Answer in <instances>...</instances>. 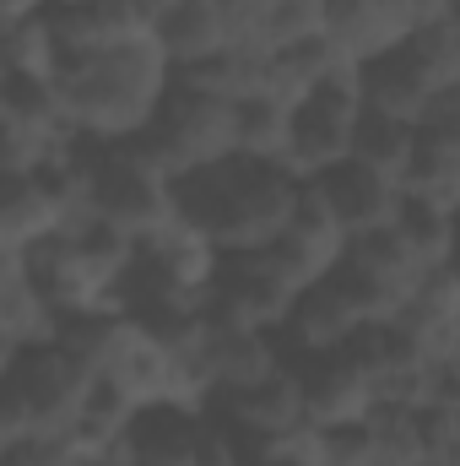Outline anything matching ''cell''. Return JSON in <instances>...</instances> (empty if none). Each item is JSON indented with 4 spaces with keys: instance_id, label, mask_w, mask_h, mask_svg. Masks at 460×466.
Instances as JSON below:
<instances>
[{
    "instance_id": "cell-4",
    "label": "cell",
    "mask_w": 460,
    "mask_h": 466,
    "mask_svg": "<svg viewBox=\"0 0 460 466\" xmlns=\"http://www.w3.org/2000/svg\"><path fill=\"white\" fill-rule=\"evenodd\" d=\"M152 168H163L168 179H185L195 168H212L233 157V98H217L206 87H190L174 76V87L163 93L152 125L130 141Z\"/></svg>"
},
{
    "instance_id": "cell-9",
    "label": "cell",
    "mask_w": 460,
    "mask_h": 466,
    "mask_svg": "<svg viewBox=\"0 0 460 466\" xmlns=\"http://www.w3.org/2000/svg\"><path fill=\"white\" fill-rule=\"evenodd\" d=\"M298 385H304V418L309 429H352L379 412V374L357 348L320 352V358H293Z\"/></svg>"
},
{
    "instance_id": "cell-20",
    "label": "cell",
    "mask_w": 460,
    "mask_h": 466,
    "mask_svg": "<svg viewBox=\"0 0 460 466\" xmlns=\"http://www.w3.org/2000/svg\"><path fill=\"white\" fill-rule=\"evenodd\" d=\"M401 196L434 201L445 212L460 207V125H417L412 163L401 174Z\"/></svg>"
},
{
    "instance_id": "cell-14",
    "label": "cell",
    "mask_w": 460,
    "mask_h": 466,
    "mask_svg": "<svg viewBox=\"0 0 460 466\" xmlns=\"http://www.w3.org/2000/svg\"><path fill=\"white\" fill-rule=\"evenodd\" d=\"M346 228L325 212V201L304 185V201H298V212L287 218V228L282 238L271 244V255L282 260V271L293 277V288L304 293V288H315V282H325V277H336L346 260Z\"/></svg>"
},
{
    "instance_id": "cell-17",
    "label": "cell",
    "mask_w": 460,
    "mask_h": 466,
    "mask_svg": "<svg viewBox=\"0 0 460 466\" xmlns=\"http://www.w3.org/2000/svg\"><path fill=\"white\" fill-rule=\"evenodd\" d=\"M55 331H60V315L44 299V288L33 282L27 255L0 249V337L16 352H27V348L55 342Z\"/></svg>"
},
{
    "instance_id": "cell-24",
    "label": "cell",
    "mask_w": 460,
    "mask_h": 466,
    "mask_svg": "<svg viewBox=\"0 0 460 466\" xmlns=\"http://www.w3.org/2000/svg\"><path fill=\"white\" fill-rule=\"evenodd\" d=\"M309 38H325V0H271V11L260 22V44L293 49Z\"/></svg>"
},
{
    "instance_id": "cell-5",
    "label": "cell",
    "mask_w": 460,
    "mask_h": 466,
    "mask_svg": "<svg viewBox=\"0 0 460 466\" xmlns=\"http://www.w3.org/2000/svg\"><path fill=\"white\" fill-rule=\"evenodd\" d=\"M87 385L93 374L55 342L16 352L0 385V423L11 429V440H65L82 412Z\"/></svg>"
},
{
    "instance_id": "cell-3",
    "label": "cell",
    "mask_w": 460,
    "mask_h": 466,
    "mask_svg": "<svg viewBox=\"0 0 460 466\" xmlns=\"http://www.w3.org/2000/svg\"><path fill=\"white\" fill-rule=\"evenodd\" d=\"M130 260H135V244L119 238V233L87 228L60 233L49 244H38L27 255V271L33 282L44 288V299L55 304V315H98V309H125V277H130Z\"/></svg>"
},
{
    "instance_id": "cell-21",
    "label": "cell",
    "mask_w": 460,
    "mask_h": 466,
    "mask_svg": "<svg viewBox=\"0 0 460 466\" xmlns=\"http://www.w3.org/2000/svg\"><path fill=\"white\" fill-rule=\"evenodd\" d=\"M287 130H293V109H287L282 98H265V93H244V98H233V157L282 163V152H287Z\"/></svg>"
},
{
    "instance_id": "cell-22",
    "label": "cell",
    "mask_w": 460,
    "mask_h": 466,
    "mask_svg": "<svg viewBox=\"0 0 460 466\" xmlns=\"http://www.w3.org/2000/svg\"><path fill=\"white\" fill-rule=\"evenodd\" d=\"M412 141H417V125L363 109V115H357V130H352V157L401 185V174H406V163H412Z\"/></svg>"
},
{
    "instance_id": "cell-25",
    "label": "cell",
    "mask_w": 460,
    "mask_h": 466,
    "mask_svg": "<svg viewBox=\"0 0 460 466\" xmlns=\"http://www.w3.org/2000/svg\"><path fill=\"white\" fill-rule=\"evenodd\" d=\"M5 466H87L65 440H16Z\"/></svg>"
},
{
    "instance_id": "cell-29",
    "label": "cell",
    "mask_w": 460,
    "mask_h": 466,
    "mask_svg": "<svg viewBox=\"0 0 460 466\" xmlns=\"http://www.w3.org/2000/svg\"><path fill=\"white\" fill-rule=\"evenodd\" d=\"M11 445H16V440H11V429L0 423V466H5V456H11Z\"/></svg>"
},
{
    "instance_id": "cell-31",
    "label": "cell",
    "mask_w": 460,
    "mask_h": 466,
    "mask_svg": "<svg viewBox=\"0 0 460 466\" xmlns=\"http://www.w3.org/2000/svg\"><path fill=\"white\" fill-rule=\"evenodd\" d=\"M0 82H5V49H0Z\"/></svg>"
},
{
    "instance_id": "cell-16",
    "label": "cell",
    "mask_w": 460,
    "mask_h": 466,
    "mask_svg": "<svg viewBox=\"0 0 460 466\" xmlns=\"http://www.w3.org/2000/svg\"><path fill=\"white\" fill-rule=\"evenodd\" d=\"M287 352L276 342V331H249V326H223L206 315V337H201V369H206V385H212V401L244 390L255 380H265L271 369H282Z\"/></svg>"
},
{
    "instance_id": "cell-13",
    "label": "cell",
    "mask_w": 460,
    "mask_h": 466,
    "mask_svg": "<svg viewBox=\"0 0 460 466\" xmlns=\"http://www.w3.org/2000/svg\"><path fill=\"white\" fill-rule=\"evenodd\" d=\"M363 326H368V320H363L357 299L346 293V282H342V277H325V282H315V288H304V293L293 299V309H287V320H282L276 342H282L287 363H293V358L342 352Z\"/></svg>"
},
{
    "instance_id": "cell-2",
    "label": "cell",
    "mask_w": 460,
    "mask_h": 466,
    "mask_svg": "<svg viewBox=\"0 0 460 466\" xmlns=\"http://www.w3.org/2000/svg\"><path fill=\"white\" fill-rule=\"evenodd\" d=\"M304 201V179H293L282 163L223 157L212 168H195L174 179V212L206 233L223 255L271 249L287 218Z\"/></svg>"
},
{
    "instance_id": "cell-28",
    "label": "cell",
    "mask_w": 460,
    "mask_h": 466,
    "mask_svg": "<svg viewBox=\"0 0 460 466\" xmlns=\"http://www.w3.org/2000/svg\"><path fill=\"white\" fill-rule=\"evenodd\" d=\"M11 363H16V348L0 337V385H5V374H11Z\"/></svg>"
},
{
    "instance_id": "cell-26",
    "label": "cell",
    "mask_w": 460,
    "mask_h": 466,
    "mask_svg": "<svg viewBox=\"0 0 460 466\" xmlns=\"http://www.w3.org/2000/svg\"><path fill=\"white\" fill-rule=\"evenodd\" d=\"M217 5H223V16H228L238 44H260V22H265L271 0H217Z\"/></svg>"
},
{
    "instance_id": "cell-32",
    "label": "cell",
    "mask_w": 460,
    "mask_h": 466,
    "mask_svg": "<svg viewBox=\"0 0 460 466\" xmlns=\"http://www.w3.org/2000/svg\"><path fill=\"white\" fill-rule=\"evenodd\" d=\"M49 5H76V0H49Z\"/></svg>"
},
{
    "instance_id": "cell-30",
    "label": "cell",
    "mask_w": 460,
    "mask_h": 466,
    "mask_svg": "<svg viewBox=\"0 0 460 466\" xmlns=\"http://www.w3.org/2000/svg\"><path fill=\"white\" fill-rule=\"evenodd\" d=\"M434 5H439V11H455V0H434Z\"/></svg>"
},
{
    "instance_id": "cell-6",
    "label": "cell",
    "mask_w": 460,
    "mask_h": 466,
    "mask_svg": "<svg viewBox=\"0 0 460 466\" xmlns=\"http://www.w3.org/2000/svg\"><path fill=\"white\" fill-rule=\"evenodd\" d=\"M87 218L98 228L141 244L174 218V179L152 168L130 141L125 147H87Z\"/></svg>"
},
{
    "instance_id": "cell-11",
    "label": "cell",
    "mask_w": 460,
    "mask_h": 466,
    "mask_svg": "<svg viewBox=\"0 0 460 466\" xmlns=\"http://www.w3.org/2000/svg\"><path fill=\"white\" fill-rule=\"evenodd\" d=\"M434 16L455 11H439L434 0H325V38L346 66H368L395 44H406Z\"/></svg>"
},
{
    "instance_id": "cell-8",
    "label": "cell",
    "mask_w": 460,
    "mask_h": 466,
    "mask_svg": "<svg viewBox=\"0 0 460 466\" xmlns=\"http://www.w3.org/2000/svg\"><path fill=\"white\" fill-rule=\"evenodd\" d=\"M298 288L282 271V260L271 249H244V255H223L206 315L223 326H249V331H282L287 309H293Z\"/></svg>"
},
{
    "instance_id": "cell-10",
    "label": "cell",
    "mask_w": 460,
    "mask_h": 466,
    "mask_svg": "<svg viewBox=\"0 0 460 466\" xmlns=\"http://www.w3.org/2000/svg\"><path fill=\"white\" fill-rule=\"evenodd\" d=\"M87 223H93L87 201L60 190L44 168L38 174H0V249L33 255L38 244L87 228Z\"/></svg>"
},
{
    "instance_id": "cell-18",
    "label": "cell",
    "mask_w": 460,
    "mask_h": 466,
    "mask_svg": "<svg viewBox=\"0 0 460 466\" xmlns=\"http://www.w3.org/2000/svg\"><path fill=\"white\" fill-rule=\"evenodd\" d=\"M49 33L60 44V60L71 55H98V49H115L130 38H146L152 27L135 22L119 0H76V5H49Z\"/></svg>"
},
{
    "instance_id": "cell-7",
    "label": "cell",
    "mask_w": 460,
    "mask_h": 466,
    "mask_svg": "<svg viewBox=\"0 0 460 466\" xmlns=\"http://www.w3.org/2000/svg\"><path fill=\"white\" fill-rule=\"evenodd\" d=\"M363 115V98H357V71L320 82L298 109H293V130H287V152H282V168L293 179H320L325 168H336L352 157V130Z\"/></svg>"
},
{
    "instance_id": "cell-19",
    "label": "cell",
    "mask_w": 460,
    "mask_h": 466,
    "mask_svg": "<svg viewBox=\"0 0 460 466\" xmlns=\"http://www.w3.org/2000/svg\"><path fill=\"white\" fill-rule=\"evenodd\" d=\"M152 38L163 44V55H168V66H174V71H190V66H201V60H212V55H223L228 44H238L217 0H174V5L157 16Z\"/></svg>"
},
{
    "instance_id": "cell-15",
    "label": "cell",
    "mask_w": 460,
    "mask_h": 466,
    "mask_svg": "<svg viewBox=\"0 0 460 466\" xmlns=\"http://www.w3.org/2000/svg\"><path fill=\"white\" fill-rule=\"evenodd\" d=\"M309 190L325 201V212L346 228V238L390 228L395 212H401V185L385 179V174H374V168L357 163V157H346V163H336V168H325L320 179H309Z\"/></svg>"
},
{
    "instance_id": "cell-12",
    "label": "cell",
    "mask_w": 460,
    "mask_h": 466,
    "mask_svg": "<svg viewBox=\"0 0 460 466\" xmlns=\"http://www.w3.org/2000/svg\"><path fill=\"white\" fill-rule=\"evenodd\" d=\"M212 412H217V423L233 434L238 456L255 451V445L287 440V434H298V429L309 423V418H304V385H298V369H293V363L271 369L265 380H255V385H244V390L217 396Z\"/></svg>"
},
{
    "instance_id": "cell-23",
    "label": "cell",
    "mask_w": 460,
    "mask_h": 466,
    "mask_svg": "<svg viewBox=\"0 0 460 466\" xmlns=\"http://www.w3.org/2000/svg\"><path fill=\"white\" fill-rule=\"evenodd\" d=\"M390 228L401 233L428 266H445V260H455V212H445V207H434V201H417V196H401V212H395V223Z\"/></svg>"
},
{
    "instance_id": "cell-1",
    "label": "cell",
    "mask_w": 460,
    "mask_h": 466,
    "mask_svg": "<svg viewBox=\"0 0 460 466\" xmlns=\"http://www.w3.org/2000/svg\"><path fill=\"white\" fill-rule=\"evenodd\" d=\"M168 87H174V66L152 33L115 44V49H98V55H71L55 71L60 115L71 125V136L87 147L135 141L152 125Z\"/></svg>"
},
{
    "instance_id": "cell-27",
    "label": "cell",
    "mask_w": 460,
    "mask_h": 466,
    "mask_svg": "<svg viewBox=\"0 0 460 466\" xmlns=\"http://www.w3.org/2000/svg\"><path fill=\"white\" fill-rule=\"evenodd\" d=\"M119 5H125V11H130L135 22H146V27H157V16H163V11H168L174 0H119Z\"/></svg>"
}]
</instances>
